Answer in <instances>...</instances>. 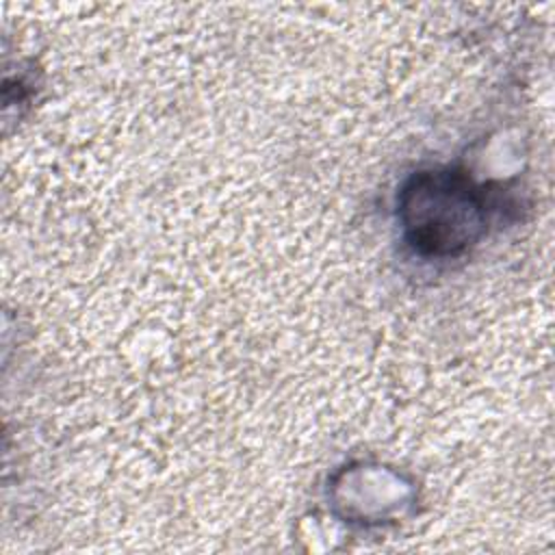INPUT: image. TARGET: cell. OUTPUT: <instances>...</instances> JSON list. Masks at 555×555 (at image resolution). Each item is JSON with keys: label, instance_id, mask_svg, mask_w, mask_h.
I'll return each instance as SVG.
<instances>
[{"label": "cell", "instance_id": "cell-1", "mask_svg": "<svg viewBox=\"0 0 555 555\" xmlns=\"http://www.w3.org/2000/svg\"><path fill=\"white\" fill-rule=\"evenodd\" d=\"M403 234L425 256H453L486 232V197L451 169L421 171L401 191Z\"/></svg>", "mask_w": 555, "mask_h": 555}]
</instances>
